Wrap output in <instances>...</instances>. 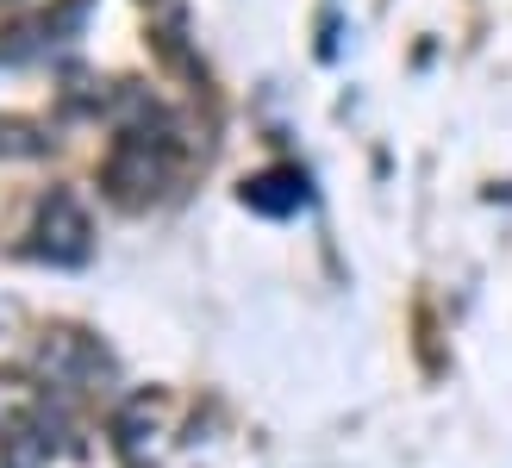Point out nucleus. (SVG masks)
<instances>
[{
    "instance_id": "f257e3e1",
    "label": "nucleus",
    "mask_w": 512,
    "mask_h": 468,
    "mask_svg": "<svg viewBox=\"0 0 512 468\" xmlns=\"http://www.w3.org/2000/svg\"><path fill=\"white\" fill-rule=\"evenodd\" d=\"M63 450V419L44 387L0 381V462L7 468H44Z\"/></svg>"
},
{
    "instance_id": "7ed1b4c3",
    "label": "nucleus",
    "mask_w": 512,
    "mask_h": 468,
    "mask_svg": "<svg viewBox=\"0 0 512 468\" xmlns=\"http://www.w3.org/2000/svg\"><path fill=\"white\" fill-rule=\"evenodd\" d=\"M32 250L44 256V263H57V269L88 263V213L69 194H50L44 213H38V244Z\"/></svg>"
},
{
    "instance_id": "20e7f679",
    "label": "nucleus",
    "mask_w": 512,
    "mask_h": 468,
    "mask_svg": "<svg viewBox=\"0 0 512 468\" xmlns=\"http://www.w3.org/2000/svg\"><path fill=\"white\" fill-rule=\"evenodd\" d=\"M244 206H256V213H269V219L294 213V206H306V175H300V169H269V175H256V181H244Z\"/></svg>"
},
{
    "instance_id": "f03ea898",
    "label": "nucleus",
    "mask_w": 512,
    "mask_h": 468,
    "mask_svg": "<svg viewBox=\"0 0 512 468\" xmlns=\"http://www.w3.org/2000/svg\"><path fill=\"white\" fill-rule=\"evenodd\" d=\"M175 163H182V144H175L169 125H132V132L113 144V156H107V188L125 206H138L157 188H169Z\"/></svg>"
}]
</instances>
